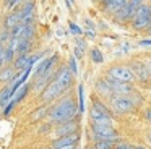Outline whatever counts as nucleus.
<instances>
[{
  "label": "nucleus",
  "instance_id": "obj_34",
  "mask_svg": "<svg viewBox=\"0 0 151 149\" xmlns=\"http://www.w3.org/2000/svg\"><path fill=\"white\" fill-rule=\"evenodd\" d=\"M145 32H146V34H148V36H150V37H151V24L148 26V29H146V31H145Z\"/></svg>",
  "mask_w": 151,
  "mask_h": 149
},
{
  "label": "nucleus",
  "instance_id": "obj_25",
  "mask_svg": "<svg viewBox=\"0 0 151 149\" xmlns=\"http://www.w3.org/2000/svg\"><path fill=\"white\" fill-rule=\"evenodd\" d=\"M115 149H135V144H132V143L128 141H117L115 143Z\"/></svg>",
  "mask_w": 151,
  "mask_h": 149
},
{
  "label": "nucleus",
  "instance_id": "obj_7",
  "mask_svg": "<svg viewBox=\"0 0 151 149\" xmlns=\"http://www.w3.org/2000/svg\"><path fill=\"white\" fill-rule=\"evenodd\" d=\"M89 136H91V141H120V135L115 130V126L89 125Z\"/></svg>",
  "mask_w": 151,
  "mask_h": 149
},
{
  "label": "nucleus",
  "instance_id": "obj_15",
  "mask_svg": "<svg viewBox=\"0 0 151 149\" xmlns=\"http://www.w3.org/2000/svg\"><path fill=\"white\" fill-rule=\"evenodd\" d=\"M57 60V55H52V57H49V58H44V60H41L39 63H37V68H36V76L39 78L41 74L44 73V71H47L50 67L54 65V62Z\"/></svg>",
  "mask_w": 151,
  "mask_h": 149
},
{
  "label": "nucleus",
  "instance_id": "obj_39",
  "mask_svg": "<svg viewBox=\"0 0 151 149\" xmlns=\"http://www.w3.org/2000/svg\"><path fill=\"white\" fill-rule=\"evenodd\" d=\"M89 149H93V148H89Z\"/></svg>",
  "mask_w": 151,
  "mask_h": 149
},
{
  "label": "nucleus",
  "instance_id": "obj_9",
  "mask_svg": "<svg viewBox=\"0 0 151 149\" xmlns=\"http://www.w3.org/2000/svg\"><path fill=\"white\" fill-rule=\"evenodd\" d=\"M65 91H67L65 87H63L57 80H54V78H52V81H50V83L47 84V87L44 89V92H42V99H44V102H50V100L57 99L59 96H62V94L65 92Z\"/></svg>",
  "mask_w": 151,
  "mask_h": 149
},
{
  "label": "nucleus",
  "instance_id": "obj_18",
  "mask_svg": "<svg viewBox=\"0 0 151 149\" xmlns=\"http://www.w3.org/2000/svg\"><path fill=\"white\" fill-rule=\"evenodd\" d=\"M89 57H91L93 63H96V65H101L102 62H104V55H102V52L99 50V49H96V47H93L91 50H89Z\"/></svg>",
  "mask_w": 151,
  "mask_h": 149
},
{
  "label": "nucleus",
  "instance_id": "obj_4",
  "mask_svg": "<svg viewBox=\"0 0 151 149\" xmlns=\"http://www.w3.org/2000/svg\"><path fill=\"white\" fill-rule=\"evenodd\" d=\"M132 73L135 76V83H138L141 87H151V78H150V71L148 67L145 63L143 57H133L128 62Z\"/></svg>",
  "mask_w": 151,
  "mask_h": 149
},
{
  "label": "nucleus",
  "instance_id": "obj_27",
  "mask_svg": "<svg viewBox=\"0 0 151 149\" xmlns=\"http://www.w3.org/2000/svg\"><path fill=\"white\" fill-rule=\"evenodd\" d=\"M143 120L148 125H151V105H148L143 109Z\"/></svg>",
  "mask_w": 151,
  "mask_h": 149
},
{
  "label": "nucleus",
  "instance_id": "obj_21",
  "mask_svg": "<svg viewBox=\"0 0 151 149\" xmlns=\"http://www.w3.org/2000/svg\"><path fill=\"white\" fill-rule=\"evenodd\" d=\"M78 112H85V87H83V84L78 86Z\"/></svg>",
  "mask_w": 151,
  "mask_h": 149
},
{
  "label": "nucleus",
  "instance_id": "obj_8",
  "mask_svg": "<svg viewBox=\"0 0 151 149\" xmlns=\"http://www.w3.org/2000/svg\"><path fill=\"white\" fill-rule=\"evenodd\" d=\"M107 78L114 81H119V83H130V84H135V76L132 73L128 63H114L109 67L107 70Z\"/></svg>",
  "mask_w": 151,
  "mask_h": 149
},
{
  "label": "nucleus",
  "instance_id": "obj_24",
  "mask_svg": "<svg viewBox=\"0 0 151 149\" xmlns=\"http://www.w3.org/2000/svg\"><path fill=\"white\" fill-rule=\"evenodd\" d=\"M67 68H68V70L72 71L73 76H75V74H78V63H76V58L73 57V55L70 57V60H68V67H67Z\"/></svg>",
  "mask_w": 151,
  "mask_h": 149
},
{
  "label": "nucleus",
  "instance_id": "obj_23",
  "mask_svg": "<svg viewBox=\"0 0 151 149\" xmlns=\"http://www.w3.org/2000/svg\"><path fill=\"white\" fill-rule=\"evenodd\" d=\"M12 99V92L8 87H5V89H2V92H0V105H4V104H8V100Z\"/></svg>",
  "mask_w": 151,
  "mask_h": 149
},
{
  "label": "nucleus",
  "instance_id": "obj_33",
  "mask_svg": "<svg viewBox=\"0 0 151 149\" xmlns=\"http://www.w3.org/2000/svg\"><path fill=\"white\" fill-rule=\"evenodd\" d=\"M20 2H21V0H8V3H7V8H13V6H17Z\"/></svg>",
  "mask_w": 151,
  "mask_h": 149
},
{
  "label": "nucleus",
  "instance_id": "obj_12",
  "mask_svg": "<svg viewBox=\"0 0 151 149\" xmlns=\"http://www.w3.org/2000/svg\"><path fill=\"white\" fill-rule=\"evenodd\" d=\"M54 80H57L63 87H65V89H68V87L73 84V80H75V76H73L72 71H70L67 67H62V68L59 70V73L54 76Z\"/></svg>",
  "mask_w": 151,
  "mask_h": 149
},
{
  "label": "nucleus",
  "instance_id": "obj_1",
  "mask_svg": "<svg viewBox=\"0 0 151 149\" xmlns=\"http://www.w3.org/2000/svg\"><path fill=\"white\" fill-rule=\"evenodd\" d=\"M76 113H78V104L72 96H68L59 100L55 105H52V109L49 110V115H47V120H49V123L57 126L65 122H70V120H75Z\"/></svg>",
  "mask_w": 151,
  "mask_h": 149
},
{
  "label": "nucleus",
  "instance_id": "obj_17",
  "mask_svg": "<svg viewBox=\"0 0 151 149\" xmlns=\"http://www.w3.org/2000/svg\"><path fill=\"white\" fill-rule=\"evenodd\" d=\"M93 149H115L114 141H91Z\"/></svg>",
  "mask_w": 151,
  "mask_h": 149
},
{
  "label": "nucleus",
  "instance_id": "obj_16",
  "mask_svg": "<svg viewBox=\"0 0 151 149\" xmlns=\"http://www.w3.org/2000/svg\"><path fill=\"white\" fill-rule=\"evenodd\" d=\"M29 47V41L23 37H18V45H17V50H15V55H24Z\"/></svg>",
  "mask_w": 151,
  "mask_h": 149
},
{
  "label": "nucleus",
  "instance_id": "obj_35",
  "mask_svg": "<svg viewBox=\"0 0 151 149\" xmlns=\"http://www.w3.org/2000/svg\"><path fill=\"white\" fill-rule=\"evenodd\" d=\"M4 52H5V49H4V45H2V44H0V55H2V54H4Z\"/></svg>",
  "mask_w": 151,
  "mask_h": 149
},
{
  "label": "nucleus",
  "instance_id": "obj_3",
  "mask_svg": "<svg viewBox=\"0 0 151 149\" xmlns=\"http://www.w3.org/2000/svg\"><path fill=\"white\" fill-rule=\"evenodd\" d=\"M89 125L114 126V113L99 97H93V104L89 109Z\"/></svg>",
  "mask_w": 151,
  "mask_h": 149
},
{
  "label": "nucleus",
  "instance_id": "obj_22",
  "mask_svg": "<svg viewBox=\"0 0 151 149\" xmlns=\"http://www.w3.org/2000/svg\"><path fill=\"white\" fill-rule=\"evenodd\" d=\"M26 94H28V84H23L21 87H18V89H17V92L13 94V99H12V100L17 104V102H20V100L23 99Z\"/></svg>",
  "mask_w": 151,
  "mask_h": 149
},
{
  "label": "nucleus",
  "instance_id": "obj_28",
  "mask_svg": "<svg viewBox=\"0 0 151 149\" xmlns=\"http://www.w3.org/2000/svg\"><path fill=\"white\" fill-rule=\"evenodd\" d=\"M68 28H70V31H72L73 34H81V32H83V29L80 28L78 24H75V23H70V24H68Z\"/></svg>",
  "mask_w": 151,
  "mask_h": 149
},
{
  "label": "nucleus",
  "instance_id": "obj_5",
  "mask_svg": "<svg viewBox=\"0 0 151 149\" xmlns=\"http://www.w3.org/2000/svg\"><path fill=\"white\" fill-rule=\"evenodd\" d=\"M151 24V3L145 2L140 8L137 10L135 16L130 21V29L135 32H145L148 29V26Z\"/></svg>",
  "mask_w": 151,
  "mask_h": 149
},
{
  "label": "nucleus",
  "instance_id": "obj_30",
  "mask_svg": "<svg viewBox=\"0 0 151 149\" xmlns=\"http://www.w3.org/2000/svg\"><path fill=\"white\" fill-rule=\"evenodd\" d=\"M15 57V52H12L10 49H5V63H10Z\"/></svg>",
  "mask_w": 151,
  "mask_h": 149
},
{
  "label": "nucleus",
  "instance_id": "obj_6",
  "mask_svg": "<svg viewBox=\"0 0 151 149\" xmlns=\"http://www.w3.org/2000/svg\"><path fill=\"white\" fill-rule=\"evenodd\" d=\"M145 2H146V0H127V3L114 15V21L120 26H128L132 21V18H133L135 13H137V10L140 8Z\"/></svg>",
  "mask_w": 151,
  "mask_h": 149
},
{
  "label": "nucleus",
  "instance_id": "obj_10",
  "mask_svg": "<svg viewBox=\"0 0 151 149\" xmlns=\"http://www.w3.org/2000/svg\"><path fill=\"white\" fill-rule=\"evenodd\" d=\"M80 141V133L75 135H68V136H62V138H57L52 141L50 149H63V148H73V146H78Z\"/></svg>",
  "mask_w": 151,
  "mask_h": 149
},
{
  "label": "nucleus",
  "instance_id": "obj_13",
  "mask_svg": "<svg viewBox=\"0 0 151 149\" xmlns=\"http://www.w3.org/2000/svg\"><path fill=\"white\" fill-rule=\"evenodd\" d=\"M94 91H96V94H98L99 97H102V99H109V97L112 96L111 86H109V83H107V80H106V76H104V78H99V80L96 81Z\"/></svg>",
  "mask_w": 151,
  "mask_h": 149
},
{
  "label": "nucleus",
  "instance_id": "obj_29",
  "mask_svg": "<svg viewBox=\"0 0 151 149\" xmlns=\"http://www.w3.org/2000/svg\"><path fill=\"white\" fill-rule=\"evenodd\" d=\"M138 45L140 47H151V37H143L138 41Z\"/></svg>",
  "mask_w": 151,
  "mask_h": 149
},
{
  "label": "nucleus",
  "instance_id": "obj_11",
  "mask_svg": "<svg viewBox=\"0 0 151 149\" xmlns=\"http://www.w3.org/2000/svg\"><path fill=\"white\" fill-rule=\"evenodd\" d=\"M78 128H80V123L78 120H70V122H65L62 125H57L54 133H55L57 138H62V136H68V135H75L78 133Z\"/></svg>",
  "mask_w": 151,
  "mask_h": 149
},
{
  "label": "nucleus",
  "instance_id": "obj_20",
  "mask_svg": "<svg viewBox=\"0 0 151 149\" xmlns=\"http://www.w3.org/2000/svg\"><path fill=\"white\" fill-rule=\"evenodd\" d=\"M85 49H86L85 39H80V41L76 42V45H75V55H73V57H75V58H81L83 55H85Z\"/></svg>",
  "mask_w": 151,
  "mask_h": 149
},
{
  "label": "nucleus",
  "instance_id": "obj_19",
  "mask_svg": "<svg viewBox=\"0 0 151 149\" xmlns=\"http://www.w3.org/2000/svg\"><path fill=\"white\" fill-rule=\"evenodd\" d=\"M46 113H47V107L46 105H41L39 109H36L34 110L33 113H31V122H39L41 118H44V117H46Z\"/></svg>",
  "mask_w": 151,
  "mask_h": 149
},
{
  "label": "nucleus",
  "instance_id": "obj_31",
  "mask_svg": "<svg viewBox=\"0 0 151 149\" xmlns=\"http://www.w3.org/2000/svg\"><path fill=\"white\" fill-rule=\"evenodd\" d=\"M143 60L148 67V71H150V78H151V54H145L143 55Z\"/></svg>",
  "mask_w": 151,
  "mask_h": 149
},
{
  "label": "nucleus",
  "instance_id": "obj_36",
  "mask_svg": "<svg viewBox=\"0 0 151 149\" xmlns=\"http://www.w3.org/2000/svg\"><path fill=\"white\" fill-rule=\"evenodd\" d=\"M148 141H150V144H151V130L148 131Z\"/></svg>",
  "mask_w": 151,
  "mask_h": 149
},
{
  "label": "nucleus",
  "instance_id": "obj_14",
  "mask_svg": "<svg viewBox=\"0 0 151 149\" xmlns=\"http://www.w3.org/2000/svg\"><path fill=\"white\" fill-rule=\"evenodd\" d=\"M21 23H23V16H21V13L20 11H13V13H10V15L5 18V28L13 29L15 26L21 24Z\"/></svg>",
  "mask_w": 151,
  "mask_h": 149
},
{
  "label": "nucleus",
  "instance_id": "obj_37",
  "mask_svg": "<svg viewBox=\"0 0 151 149\" xmlns=\"http://www.w3.org/2000/svg\"><path fill=\"white\" fill-rule=\"evenodd\" d=\"M94 2H101V3H102V2H104V0H94Z\"/></svg>",
  "mask_w": 151,
  "mask_h": 149
},
{
  "label": "nucleus",
  "instance_id": "obj_2",
  "mask_svg": "<svg viewBox=\"0 0 151 149\" xmlns=\"http://www.w3.org/2000/svg\"><path fill=\"white\" fill-rule=\"evenodd\" d=\"M107 102H109V109H111L112 113L128 115V113H133L137 110V107L143 104V97L137 91L132 96H111L107 99Z\"/></svg>",
  "mask_w": 151,
  "mask_h": 149
},
{
  "label": "nucleus",
  "instance_id": "obj_26",
  "mask_svg": "<svg viewBox=\"0 0 151 149\" xmlns=\"http://www.w3.org/2000/svg\"><path fill=\"white\" fill-rule=\"evenodd\" d=\"M12 80H15V76H13V70H7V71H4V73H0V81H12Z\"/></svg>",
  "mask_w": 151,
  "mask_h": 149
},
{
  "label": "nucleus",
  "instance_id": "obj_32",
  "mask_svg": "<svg viewBox=\"0 0 151 149\" xmlns=\"http://www.w3.org/2000/svg\"><path fill=\"white\" fill-rule=\"evenodd\" d=\"M13 107H15V102H13V100H10V102L7 104V109H4V115L7 117L8 113H10L12 110H13Z\"/></svg>",
  "mask_w": 151,
  "mask_h": 149
},
{
  "label": "nucleus",
  "instance_id": "obj_38",
  "mask_svg": "<svg viewBox=\"0 0 151 149\" xmlns=\"http://www.w3.org/2000/svg\"><path fill=\"white\" fill-rule=\"evenodd\" d=\"M68 2H70V3H73V2H75V0H68Z\"/></svg>",
  "mask_w": 151,
  "mask_h": 149
}]
</instances>
